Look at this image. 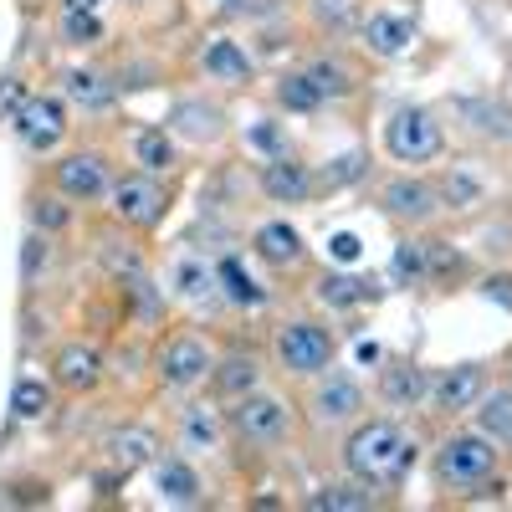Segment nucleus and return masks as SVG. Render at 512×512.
Returning a JSON list of instances; mask_svg holds the SVG:
<instances>
[{
  "instance_id": "nucleus-1",
  "label": "nucleus",
  "mask_w": 512,
  "mask_h": 512,
  "mask_svg": "<svg viewBox=\"0 0 512 512\" xmlns=\"http://www.w3.org/2000/svg\"><path fill=\"white\" fill-rule=\"evenodd\" d=\"M344 456H349V472H354V477H364V482H374V487H395V482L410 472L415 446H410V436L400 431V425L369 420V425H359V431L349 436Z\"/></svg>"
},
{
  "instance_id": "nucleus-2",
  "label": "nucleus",
  "mask_w": 512,
  "mask_h": 512,
  "mask_svg": "<svg viewBox=\"0 0 512 512\" xmlns=\"http://www.w3.org/2000/svg\"><path fill=\"white\" fill-rule=\"evenodd\" d=\"M497 466V451L487 436H451L441 451H436V482L451 487V492H466L487 482V472Z\"/></svg>"
},
{
  "instance_id": "nucleus-3",
  "label": "nucleus",
  "mask_w": 512,
  "mask_h": 512,
  "mask_svg": "<svg viewBox=\"0 0 512 512\" xmlns=\"http://www.w3.org/2000/svg\"><path fill=\"white\" fill-rule=\"evenodd\" d=\"M384 149H390L400 164H425L441 154V123L431 108H400L384 128Z\"/></svg>"
},
{
  "instance_id": "nucleus-4",
  "label": "nucleus",
  "mask_w": 512,
  "mask_h": 512,
  "mask_svg": "<svg viewBox=\"0 0 512 512\" xmlns=\"http://www.w3.org/2000/svg\"><path fill=\"white\" fill-rule=\"evenodd\" d=\"M277 359L287 374H318L333 364V338H328V328H318L308 318H292L277 328Z\"/></svg>"
},
{
  "instance_id": "nucleus-5",
  "label": "nucleus",
  "mask_w": 512,
  "mask_h": 512,
  "mask_svg": "<svg viewBox=\"0 0 512 512\" xmlns=\"http://www.w3.org/2000/svg\"><path fill=\"white\" fill-rule=\"evenodd\" d=\"M231 425H236V436L251 441V446H277L287 436V405L272 400V395H246L231 410Z\"/></svg>"
},
{
  "instance_id": "nucleus-6",
  "label": "nucleus",
  "mask_w": 512,
  "mask_h": 512,
  "mask_svg": "<svg viewBox=\"0 0 512 512\" xmlns=\"http://www.w3.org/2000/svg\"><path fill=\"white\" fill-rule=\"evenodd\" d=\"M210 369V349L200 344V338H175V344H164V354H159V374H164V384H175V390H190V384H200Z\"/></svg>"
},
{
  "instance_id": "nucleus-7",
  "label": "nucleus",
  "mask_w": 512,
  "mask_h": 512,
  "mask_svg": "<svg viewBox=\"0 0 512 512\" xmlns=\"http://www.w3.org/2000/svg\"><path fill=\"white\" fill-rule=\"evenodd\" d=\"M16 134L31 149H52L67 134V108L57 98H26V108L16 113Z\"/></svg>"
},
{
  "instance_id": "nucleus-8",
  "label": "nucleus",
  "mask_w": 512,
  "mask_h": 512,
  "mask_svg": "<svg viewBox=\"0 0 512 512\" xmlns=\"http://www.w3.org/2000/svg\"><path fill=\"white\" fill-rule=\"evenodd\" d=\"M113 216L123 226H159L164 221V190L149 180H123L113 185Z\"/></svg>"
},
{
  "instance_id": "nucleus-9",
  "label": "nucleus",
  "mask_w": 512,
  "mask_h": 512,
  "mask_svg": "<svg viewBox=\"0 0 512 512\" xmlns=\"http://www.w3.org/2000/svg\"><path fill=\"white\" fill-rule=\"evenodd\" d=\"M379 200H384V210H390L395 221H431L441 210V190L425 185V180H390L379 190Z\"/></svg>"
},
{
  "instance_id": "nucleus-10",
  "label": "nucleus",
  "mask_w": 512,
  "mask_h": 512,
  "mask_svg": "<svg viewBox=\"0 0 512 512\" xmlns=\"http://www.w3.org/2000/svg\"><path fill=\"white\" fill-rule=\"evenodd\" d=\"M57 190L72 200H98L108 195V164L98 154H67L57 164Z\"/></svg>"
},
{
  "instance_id": "nucleus-11",
  "label": "nucleus",
  "mask_w": 512,
  "mask_h": 512,
  "mask_svg": "<svg viewBox=\"0 0 512 512\" xmlns=\"http://www.w3.org/2000/svg\"><path fill=\"white\" fill-rule=\"evenodd\" d=\"M262 190L282 205H297V200H308L313 195V175H308V164H297V159H267L262 169Z\"/></svg>"
},
{
  "instance_id": "nucleus-12",
  "label": "nucleus",
  "mask_w": 512,
  "mask_h": 512,
  "mask_svg": "<svg viewBox=\"0 0 512 512\" xmlns=\"http://www.w3.org/2000/svg\"><path fill=\"white\" fill-rule=\"evenodd\" d=\"M482 395V369L477 364H456V369H446L436 384H431V400L441 405V410H466Z\"/></svg>"
},
{
  "instance_id": "nucleus-13",
  "label": "nucleus",
  "mask_w": 512,
  "mask_h": 512,
  "mask_svg": "<svg viewBox=\"0 0 512 512\" xmlns=\"http://www.w3.org/2000/svg\"><path fill=\"white\" fill-rule=\"evenodd\" d=\"M364 41H369V52H379V57H400L410 41H415V21L410 16H395V11H379V16H369Z\"/></svg>"
},
{
  "instance_id": "nucleus-14",
  "label": "nucleus",
  "mask_w": 512,
  "mask_h": 512,
  "mask_svg": "<svg viewBox=\"0 0 512 512\" xmlns=\"http://www.w3.org/2000/svg\"><path fill=\"white\" fill-rule=\"evenodd\" d=\"M456 113L487 139H512V108L497 98H456Z\"/></svg>"
},
{
  "instance_id": "nucleus-15",
  "label": "nucleus",
  "mask_w": 512,
  "mask_h": 512,
  "mask_svg": "<svg viewBox=\"0 0 512 512\" xmlns=\"http://www.w3.org/2000/svg\"><path fill=\"white\" fill-rule=\"evenodd\" d=\"M359 405H364V395H359V384H354V379H323V384H318V395H313V410H318L323 425L359 415Z\"/></svg>"
},
{
  "instance_id": "nucleus-16",
  "label": "nucleus",
  "mask_w": 512,
  "mask_h": 512,
  "mask_svg": "<svg viewBox=\"0 0 512 512\" xmlns=\"http://www.w3.org/2000/svg\"><path fill=\"white\" fill-rule=\"evenodd\" d=\"M154 487H159V502H169V507H195L200 502V477L190 472L185 461H159L154 466Z\"/></svg>"
},
{
  "instance_id": "nucleus-17",
  "label": "nucleus",
  "mask_w": 512,
  "mask_h": 512,
  "mask_svg": "<svg viewBox=\"0 0 512 512\" xmlns=\"http://www.w3.org/2000/svg\"><path fill=\"white\" fill-rule=\"evenodd\" d=\"M379 395L390 400L395 410H405V405H420L425 395H431V379H425L415 364H395V369H384V379H379Z\"/></svg>"
},
{
  "instance_id": "nucleus-18",
  "label": "nucleus",
  "mask_w": 512,
  "mask_h": 512,
  "mask_svg": "<svg viewBox=\"0 0 512 512\" xmlns=\"http://www.w3.org/2000/svg\"><path fill=\"white\" fill-rule=\"evenodd\" d=\"M200 67H205L210 77H216V82H246V77H251V62H246V52L236 47V41H226V36L205 41Z\"/></svg>"
},
{
  "instance_id": "nucleus-19",
  "label": "nucleus",
  "mask_w": 512,
  "mask_h": 512,
  "mask_svg": "<svg viewBox=\"0 0 512 512\" xmlns=\"http://www.w3.org/2000/svg\"><path fill=\"white\" fill-rule=\"evenodd\" d=\"M169 123H175L185 139H216L226 118H221V108H210V103H200V98H185V103H175Z\"/></svg>"
},
{
  "instance_id": "nucleus-20",
  "label": "nucleus",
  "mask_w": 512,
  "mask_h": 512,
  "mask_svg": "<svg viewBox=\"0 0 512 512\" xmlns=\"http://www.w3.org/2000/svg\"><path fill=\"white\" fill-rule=\"evenodd\" d=\"M256 251H262L267 262L287 267V262H297V256H303V236H297L287 221H267L262 231H256Z\"/></svg>"
},
{
  "instance_id": "nucleus-21",
  "label": "nucleus",
  "mask_w": 512,
  "mask_h": 512,
  "mask_svg": "<svg viewBox=\"0 0 512 512\" xmlns=\"http://www.w3.org/2000/svg\"><path fill=\"white\" fill-rule=\"evenodd\" d=\"M98 354L93 349H82V344H67L57 354V379L67 384V390H93V379H98Z\"/></svg>"
},
{
  "instance_id": "nucleus-22",
  "label": "nucleus",
  "mask_w": 512,
  "mask_h": 512,
  "mask_svg": "<svg viewBox=\"0 0 512 512\" xmlns=\"http://www.w3.org/2000/svg\"><path fill=\"white\" fill-rule=\"evenodd\" d=\"M67 98H72L77 108H88V113H103V108L113 103V88H108L103 72L77 67V72H67Z\"/></svg>"
},
{
  "instance_id": "nucleus-23",
  "label": "nucleus",
  "mask_w": 512,
  "mask_h": 512,
  "mask_svg": "<svg viewBox=\"0 0 512 512\" xmlns=\"http://www.w3.org/2000/svg\"><path fill=\"white\" fill-rule=\"evenodd\" d=\"M477 425H482V436L497 441V446H512V390H492L477 410Z\"/></svg>"
},
{
  "instance_id": "nucleus-24",
  "label": "nucleus",
  "mask_w": 512,
  "mask_h": 512,
  "mask_svg": "<svg viewBox=\"0 0 512 512\" xmlns=\"http://www.w3.org/2000/svg\"><path fill=\"white\" fill-rule=\"evenodd\" d=\"M169 282H175L180 297H205L216 287V267H205L200 256H175V267H169Z\"/></svg>"
},
{
  "instance_id": "nucleus-25",
  "label": "nucleus",
  "mask_w": 512,
  "mask_h": 512,
  "mask_svg": "<svg viewBox=\"0 0 512 512\" xmlns=\"http://www.w3.org/2000/svg\"><path fill=\"white\" fill-rule=\"evenodd\" d=\"M308 507L313 512H364V507H374V497L364 487H354V482H338V487H318L308 497Z\"/></svg>"
},
{
  "instance_id": "nucleus-26",
  "label": "nucleus",
  "mask_w": 512,
  "mask_h": 512,
  "mask_svg": "<svg viewBox=\"0 0 512 512\" xmlns=\"http://www.w3.org/2000/svg\"><path fill=\"white\" fill-rule=\"evenodd\" d=\"M277 103H282L287 113H313V108L323 103V93L313 88L308 72H287V77L277 82Z\"/></svg>"
},
{
  "instance_id": "nucleus-27",
  "label": "nucleus",
  "mask_w": 512,
  "mask_h": 512,
  "mask_svg": "<svg viewBox=\"0 0 512 512\" xmlns=\"http://www.w3.org/2000/svg\"><path fill=\"white\" fill-rule=\"evenodd\" d=\"M216 277L226 282V292L236 297V303H241V308H262V303H267V292H262V287H256L251 277H246V267L236 262V256H226V262L216 267Z\"/></svg>"
},
{
  "instance_id": "nucleus-28",
  "label": "nucleus",
  "mask_w": 512,
  "mask_h": 512,
  "mask_svg": "<svg viewBox=\"0 0 512 512\" xmlns=\"http://www.w3.org/2000/svg\"><path fill=\"white\" fill-rule=\"evenodd\" d=\"M216 390H221V395H246V390H256V359L236 354V359L216 364Z\"/></svg>"
},
{
  "instance_id": "nucleus-29",
  "label": "nucleus",
  "mask_w": 512,
  "mask_h": 512,
  "mask_svg": "<svg viewBox=\"0 0 512 512\" xmlns=\"http://www.w3.org/2000/svg\"><path fill=\"white\" fill-rule=\"evenodd\" d=\"M108 451L118 466H144V461H154V436L149 431H118L108 441Z\"/></svg>"
},
{
  "instance_id": "nucleus-30",
  "label": "nucleus",
  "mask_w": 512,
  "mask_h": 512,
  "mask_svg": "<svg viewBox=\"0 0 512 512\" xmlns=\"http://www.w3.org/2000/svg\"><path fill=\"white\" fill-rule=\"evenodd\" d=\"M308 77H313V88L323 93V103H328V98H344V93L354 88V82H349V67L333 62V57H318V62L308 67Z\"/></svg>"
},
{
  "instance_id": "nucleus-31",
  "label": "nucleus",
  "mask_w": 512,
  "mask_h": 512,
  "mask_svg": "<svg viewBox=\"0 0 512 512\" xmlns=\"http://www.w3.org/2000/svg\"><path fill=\"white\" fill-rule=\"evenodd\" d=\"M318 297H323L328 308H354V303H364V282L349 277V272H328L318 282Z\"/></svg>"
},
{
  "instance_id": "nucleus-32",
  "label": "nucleus",
  "mask_w": 512,
  "mask_h": 512,
  "mask_svg": "<svg viewBox=\"0 0 512 512\" xmlns=\"http://www.w3.org/2000/svg\"><path fill=\"white\" fill-rule=\"evenodd\" d=\"M216 431H221L216 410H210V405H190V415H185V446L190 451H210V446H216Z\"/></svg>"
},
{
  "instance_id": "nucleus-33",
  "label": "nucleus",
  "mask_w": 512,
  "mask_h": 512,
  "mask_svg": "<svg viewBox=\"0 0 512 512\" xmlns=\"http://www.w3.org/2000/svg\"><path fill=\"white\" fill-rule=\"evenodd\" d=\"M369 175V159L354 149V154H338V159H328L323 164V185H333V190H349V185H359Z\"/></svg>"
},
{
  "instance_id": "nucleus-34",
  "label": "nucleus",
  "mask_w": 512,
  "mask_h": 512,
  "mask_svg": "<svg viewBox=\"0 0 512 512\" xmlns=\"http://www.w3.org/2000/svg\"><path fill=\"white\" fill-rule=\"evenodd\" d=\"M62 36L72 41V47H93V41L103 36V21H98V11H67V21H62Z\"/></svg>"
},
{
  "instance_id": "nucleus-35",
  "label": "nucleus",
  "mask_w": 512,
  "mask_h": 512,
  "mask_svg": "<svg viewBox=\"0 0 512 512\" xmlns=\"http://www.w3.org/2000/svg\"><path fill=\"white\" fill-rule=\"evenodd\" d=\"M246 144L262 149L267 159H282V154H287V134H282V128H272L267 118H256V123L246 128Z\"/></svg>"
},
{
  "instance_id": "nucleus-36",
  "label": "nucleus",
  "mask_w": 512,
  "mask_h": 512,
  "mask_svg": "<svg viewBox=\"0 0 512 512\" xmlns=\"http://www.w3.org/2000/svg\"><path fill=\"white\" fill-rule=\"evenodd\" d=\"M67 216H72V210H67L57 195H36V200H31V221H36V231H62Z\"/></svg>"
},
{
  "instance_id": "nucleus-37",
  "label": "nucleus",
  "mask_w": 512,
  "mask_h": 512,
  "mask_svg": "<svg viewBox=\"0 0 512 512\" xmlns=\"http://www.w3.org/2000/svg\"><path fill=\"white\" fill-rule=\"evenodd\" d=\"M11 410L16 415H41V410H47V384H36V379H21L16 384V390H11Z\"/></svg>"
},
{
  "instance_id": "nucleus-38",
  "label": "nucleus",
  "mask_w": 512,
  "mask_h": 512,
  "mask_svg": "<svg viewBox=\"0 0 512 512\" xmlns=\"http://www.w3.org/2000/svg\"><path fill=\"white\" fill-rule=\"evenodd\" d=\"M395 277L400 282H420L425 277V246L420 241H400L395 246Z\"/></svg>"
},
{
  "instance_id": "nucleus-39",
  "label": "nucleus",
  "mask_w": 512,
  "mask_h": 512,
  "mask_svg": "<svg viewBox=\"0 0 512 512\" xmlns=\"http://www.w3.org/2000/svg\"><path fill=\"white\" fill-rule=\"evenodd\" d=\"M134 154H139V164H149V169H164L169 159H175L164 134H139V139H134Z\"/></svg>"
},
{
  "instance_id": "nucleus-40",
  "label": "nucleus",
  "mask_w": 512,
  "mask_h": 512,
  "mask_svg": "<svg viewBox=\"0 0 512 512\" xmlns=\"http://www.w3.org/2000/svg\"><path fill=\"white\" fill-rule=\"evenodd\" d=\"M425 272H436V277L461 272V256L451 251V241H431V246H425Z\"/></svg>"
},
{
  "instance_id": "nucleus-41",
  "label": "nucleus",
  "mask_w": 512,
  "mask_h": 512,
  "mask_svg": "<svg viewBox=\"0 0 512 512\" xmlns=\"http://www.w3.org/2000/svg\"><path fill=\"white\" fill-rule=\"evenodd\" d=\"M313 16H318L328 31H333V26L344 31V26L354 21V0H313Z\"/></svg>"
},
{
  "instance_id": "nucleus-42",
  "label": "nucleus",
  "mask_w": 512,
  "mask_h": 512,
  "mask_svg": "<svg viewBox=\"0 0 512 512\" xmlns=\"http://www.w3.org/2000/svg\"><path fill=\"white\" fill-rule=\"evenodd\" d=\"M477 195H482V185H477V180H466V175H451V180L441 185V200L456 205V210H461V205H472Z\"/></svg>"
},
{
  "instance_id": "nucleus-43",
  "label": "nucleus",
  "mask_w": 512,
  "mask_h": 512,
  "mask_svg": "<svg viewBox=\"0 0 512 512\" xmlns=\"http://www.w3.org/2000/svg\"><path fill=\"white\" fill-rule=\"evenodd\" d=\"M21 108H26L21 77H0V118H6V113H21Z\"/></svg>"
},
{
  "instance_id": "nucleus-44",
  "label": "nucleus",
  "mask_w": 512,
  "mask_h": 512,
  "mask_svg": "<svg viewBox=\"0 0 512 512\" xmlns=\"http://www.w3.org/2000/svg\"><path fill=\"white\" fill-rule=\"evenodd\" d=\"M103 262H108L113 272H123V277H139V251L128 256V251H123L118 241H108V246H103Z\"/></svg>"
},
{
  "instance_id": "nucleus-45",
  "label": "nucleus",
  "mask_w": 512,
  "mask_h": 512,
  "mask_svg": "<svg viewBox=\"0 0 512 512\" xmlns=\"http://www.w3.org/2000/svg\"><path fill=\"white\" fill-rule=\"evenodd\" d=\"M328 256H333V262H354V256H359V236L354 231H333L328 236Z\"/></svg>"
},
{
  "instance_id": "nucleus-46",
  "label": "nucleus",
  "mask_w": 512,
  "mask_h": 512,
  "mask_svg": "<svg viewBox=\"0 0 512 512\" xmlns=\"http://www.w3.org/2000/svg\"><path fill=\"white\" fill-rule=\"evenodd\" d=\"M62 6H67V11H98L103 0H62Z\"/></svg>"
}]
</instances>
